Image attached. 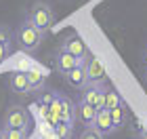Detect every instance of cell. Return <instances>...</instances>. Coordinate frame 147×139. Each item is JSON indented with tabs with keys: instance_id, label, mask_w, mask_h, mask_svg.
I'll use <instances>...</instances> for the list:
<instances>
[{
	"instance_id": "obj_1",
	"label": "cell",
	"mask_w": 147,
	"mask_h": 139,
	"mask_svg": "<svg viewBox=\"0 0 147 139\" xmlns=\"http://www.w3.org/2000/svg\"><path fill=\"white\" fill-rule=\"evenodd\" d=\"M17 42L23 51H36L44 42V34L25 17V21L17 28Z\"/></svg>"
},
{
	"instance_id": "obj_2",
	"label": "cell",
	"mask_w": 147,
	"mask_h": 139,
	"mask_svg": "<svg viewBox=\"0 0 147 139\" xmlns=\"http://www.w3.org/2000/svg\"><path fill=\"white\" fill-rule=\"evenodd\" d=\"M28 19L36 25L40 32H42V34H46L49 30H53V25H55V21H57L55 13H53V9H51L46 2H36V4L30 9Z\"/></svg>"
},
{
	"instance_id": "obj_3",
	"label": "cell",
	"mask_w": 147,
	"mask_h": 139,
	"mask_svg": "<svg viewBox=\"0 0 147 139\" xmlns=\"http://www.w3.org/2000/svg\"><path fill=\"white\" fill-rule=\"evenodd\" d=\"M28 127H30L28 110L21 108V105L9 108V112H6V116H4V127L2 129H19V131H25V133H28Z\"/></svg>"
},
{
	"instance_id": "obj_4",
	"label": "cell",
	"mask_w": 147,
	"mask_h": 139,
	"mask_svg": "<svg viewBox=\"0 0 147 139\" xmlns=\"http://www.w3.org/2000/svg\"><path fill=\"white\" fill-rule=\"evenodd\" d=\"M80 101L92 105L95 110H103L105 105V87L103 84H88L84 91H82V99Z\"/></svg>"
},
{
	"instance_id": "obj_5",
	"label": "cell",
	"mask_w": 147,
	"mask_h": 139,
	"mask_svg": "<svg viewBox=\"0 0 147 139\" xmlns=\"http://www.w3.org/2000/svg\"><path fill=\"white\" fill-rule=\"evenodd\" d=\"M86 78H88V84H103L105 78H107V72H105L103 63L95 55H88V61H86Z\"/></svg>"
},
{
	"instance_id": "obj_6",
	"label": "cell",
	"mask_w": 147,
	"mask_h": 139,
	"mask_svg": "<svg viewBox=\"0 0 147 139\" xmlns=\"http://www.w3.org/2000/svg\"><path fill=\"white\" fill-rule=\"evenodd\" d=\"M61 49L67 51L69 55H74V57H86V55H88V46H86V42H84L80 36H69V38H65L63 44H61Z\"/></svg>"
},
{
	"instance_id": "obj_7",
	"label": "cell",
	"mask_w": 147,
	"mask_h": 139,
	"mask_svg": "<svg viewBox=\"0 0 147 139\" xmlns=\"http://www.w3.org/2000/svg\"><path fill=\"white\" fill-rule=\"evenodd\" d=\"M55 68L65 76V74L71 72L74 68H78V57H74V55H69L67 51L59 49V53L55 55Z\"/></svg>"
},
{
	"instance_id": "obj_8",
	"label": "cell",
	"mask_w": 147,
	"mask_h": 139,
	"mask_svg": "<svg viewBox=\"0 0 147 139\" xmlns=\"http://www.w3.org/2000/svg\"><path fill=\"white\" fill-rule=\"evenodd\" d=\"M92 129L99 131L103 137L105 135H111L113 131V122H111V116H109V110H99L97 112V118H95V122H92Z\"/></svg>"
},
{
	"instance_id": "obj_9",
	"label": "cell",
	"mask_w": 147,
	"mask_h": 139,
	"mask_svg": "<svg viewBox=\"0 0 147 139\" xmlns=\"http://www.w3.org/2000/svg\"><path fill=\"white\" fill-rule=\"evenodd\" d=\"M65 82L69 84V87L74 89H86L88 87V78H86V65L84 68H74L71 72H67L65 74Z\"/></svg>"
},
{
	"instance_id": "obj_10",
	"label": "cell",
	"mask_w": 147,
	"mask_h": 139,
	"mask_svg": "<svg viewBox=\"0 0 147 139\" xmlns=\"http://www.w3.org/2000/svg\"><path fill=\"white\" fill-rule=\"evenodd\" d=\"M97 112L92 105L88 103H84V101H80L76 105V118L78 120H82V124H86V127H92V122H95V118H97Z\"/></svg>"
},
{
	"instance_id": "obj_11",
	"label": "cell",
	"mask_w": 147,
	"mask_h": 139,
	"mask_svg": "<svg viewBox=\"0 0 147 139\" xmlns=\"http://www.w3.org/2000/svg\"><path fill=\"white\" fill-rule=\"evenodd\" d=\"M59 103H61V114H59L61 122L74 124V120H76V105L71 103V99L65 95H59Z\"/></svg>"
},
{
	"instance_id": "obj_12",
	"label": "cell",
	"mask_w": 147,
	"mask_h": 139,
	"mask_svg": "<svg viewBox=\"0 0 147 139\" xmlns=\"http://www.w3.org/2000/svg\"><path fill=\"white\" fill-rule=\"evenodd\" d=\"M11 51H13V32L0 25V63L11 55Z\"/></svg>"
},
{
	"instance_id": "obj_13",
	"label": "cell",
	"mask_w": 147,
	"mask_h": 139,
	"mask_svg": "<svg viewBox=\"0 0 147 139\" xmlns=\"http://www.w3.org/2000/svg\"><path fill=\"white\" fill-rule=\"evenodd\" d=\"M11 89L15 91V93H19V95L30 93L28 74H25V72H13V74H11Z\"/></svg>"
},
{
	"instance_id": "obj_14",
	"label": "cell",
	"mask_w": 147,
	"mask_h": 139,
	"mask_svg": "<svg viewBox=\"0 0 147 139\" xmlns=\"http://www.w3.org/2000/svg\"><path fill=\"white\" fill-rule=\"evenodd\" d=\"M120 105H124L120 93L113 91V89H105V105H103V110H109V112H111V110L120 108Z\"/></svg>"
},
{
	"instance_id": "obj_15",
	"label": "cell",
	"mask_w": 147,
	"mask_h": 139,
	"mask_svg": "<svg viewBox=\"0 0 147 139\" xmlns=\"http://www.w3.org/2000/svg\"><path fill=\"white\" fill-rule=\"evenodd\" d=\"M28 74V82H30V91H44L46 87V76L42 72H25Z\"/></svg>"
},
{
	"instance_id": "obj_16",
	"label": "cell",
	"mask_w": 147,
	"mask_h": 139,
	"mask_svg": "<svg viewBox=\"0 0 147 139\" xmlns=\"http://www.w3.org/2000/svg\"><path fill=\"white\" fill-rule=\"evenodd\" d=\"M109 116H111L113 129H120V127H124V122H126V110H124V105H120V108L111 110V112H109Z\"/></svg>"
},
{
	"instance_id": "obj_17",
	"label": "cell",
	"mask_w": 147,
	"mask_h": 139,
	"mask_svg": "<svg viewBox=\"0 0 147 139\" xmlns=\"http://www.w3.org/2000/svg\"><path fill=\"white\" fill-rule=\"evenodd\" d=\"M71 131H74V127H71L69 122H59L57 127H55V133H57L59 139H69L71 137Z\"/></svg>"
},
{
	"instance_id": "obj_18",
	"label": "cell",
	"mask_w": 147,
	"mask_h": 139,
	"mask_svg": "<svg viewBox=\"0 0 147 139\" xmlns=\"http://www.w3.org/2000/svg\"><path fill=\"white\" fill-rule=\"evenodd\" d=\"M2 135L4 139H25V131H19V129H2Z\"/></svg>"
},
{
	"instance_id": "obj_19",
	"label": "cell",
	"mask_w": 147,
	"mask_h": 139,
	"mask_svg": "<svg viewBox=\"0 0 147 139\" xmlns=\"http://www.w3.org/2000/svg\"><path fill=\"white\" fill-rule=\"evenodd\" d=\"M80 139H103V135L99 133V131H95L92 127H86L82 131V135H80Z\"/></svg>"
},
{
	"instance_id": "obj_20",
	"label": "cell",
	"mask_w": 147,
	"mask_h": 139,
	"mask_svg": "<svg viewBox=\"0 0 147 139\" xmlns=\"http://www.w3.org/2000/svg\"><path fill=\"white\" fill-rule=\"evenodd\" d=\"M55 97H57V95H55V93H51V91H49V93H42V99H40L42 108H49V105L55 101Z\"/></svg>"
},
{
	"instance_id": "obj_21",
	"label": "cell",
	"mask_w": 147,
	"mask_h": 139,
	"mask_svg": "<svg viewBox=\"0 0 147 139\" xmlns=\"http://www.w3.org/2000/svg\"><path fill=\"white\" fill-rule=\"evenodd\" d=\"M0 139H4V135H2V129H0Z\"/></svg>"
}]
</instances>
